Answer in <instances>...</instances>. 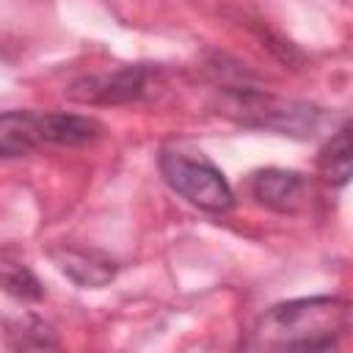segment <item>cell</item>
I'll use <instances>...</instances> for the list:
<instances>
[{
    "label": "cell",
    "instance_id": "obj_6",
    "mask_svg": "<svg viewBox=\"0 0 353 353\" xmlns=\"http://www.w3.org/2000/svg\"><path fill=\"white\" fill-rule=\"evenodd\" d=\"M248 190L259 207L281 215H298L301 210H306L312 199L309 179L301 171H287V168L254 171L248 179Z\"/></svg>",
    "mask_w": 353,
    "mask_h": 353
},
{
    "label": "cell",
    "instance_id": "obj_3",
    "mask_svg": "<svg viewBox=\"0 0 353 353\" xmlns=\"http://www.w3.org/2000/svg\"><path fill=\"white\" fill-rule=\"evenodd\" d=\"M157 168H160L163 182L176 196L190 201L193 207L212 212V215H223L234 207V193L226 176L204 154H193L182 149H163L157 157Z\"/></svg>",
    "mask_w": 353,
    "mask_h": 353
},
{
    "label": "cell",
    "instance_id": "obj_10",
    "mask_svg": "<svg viewBox=\"0 0 353 353\" xmlns=\"http://www.w3.org/2000/svg\"><path fill=\"white\" fill-rule=\"evenodd\" d=\"M3 287L17 301H41L44 298L41 281L25 265H17V262H6L3 265Z\"/></svg>",
    "mask_w": 353,
    "mask_h": 353
},
{
    "label": "cell",
    "instance_id": "obj_4",
    "mask_svg": "<svg viewBox=\"0 0 353 353\" xmlns=\"http://www.w3.org/2000/svg\"><path fill=\"white\" fill-rule=\"evenodd\" d=\"M221 110L248 127H262V130H273L279 135H298V138L314 135L323 124L320 108L306 105V102L279 99V97L262 94V91L232 88L223 94Z\"/></svg>",
    "mask_w": 353,
    "mask_h": 353
},
{
    "label": "cell",
    "instance_id": "obj_5",
    "mask_svg": "<svg viewBox=\"0 0 353 353\" xmlns=\"http://www.w3.org/2000/svg\"><path fill=\"white\" fill-rule=\"evenodd\" d=\"M149 77H152V69L146 63H135V66H124L116 72L80 77L69 83L63 94L66 99L83 102V105H127V102H138L146 97Z\"/></svg>",
    "mask_w": 353,
    "mask_h": 353
},
{
    "label": "cell",
    "instance_id": "obj_1",
    "mask_svg": "<svg viewBox=\"0 0 353 353\" xmlns=\"http://www.w3.org/2000/svg\"><path fill=\"white\" fill-rule=\"evenodd\" d=\"M350 317V303L336 295H312L265 309L245 339L248 350H331Z\"/></svg>",
    "mask_w": 353,
    "mask_h": 353
},
{
    "label": "cell",
    "instance_id": "obj_9",
    "mask_svg": "<svg viewBox=\"0 0 353 353\" xmlns=\"http://www.w3.org/2000/svg\"><path fill=\"white\" fill-rule=\"evenodd\" d=\"M6 342L11 350H47V347H58V336L52 331L50 323H44L36 314H22L19 320H8L6 323Z\"/></svg>",
    "mask_w": 353,
    "mask_h": 353
},
{
    "label": "cell",
    "instance_id": "obj_8",
    "mask_svg": "<svg viewBox=\"0 0 353 353\" xmlns=\"http://www.w3.org/2000/svg\"><path fill=\"white\" fill-rule=\"evenodd\" d=\"M314 168L331 188H342L353 179V119L331 132V138L317 152Z\"/></svg>",
    "mask_w": 353,
    "mask_h": 353
},
{
    "label": "cell",
    "instance_id": "obj_2",
    "mask_svg": "<svg viewBox=\"0 0 353 353\" xmlns=\"http://www.w3.org/2000/svg\"><path fill=\"white\" fill-rule=\"evenodd\" d=\"M105 127L80 113L6 110L0 116V154L22 157L41 146H85L102 138Z\"/></svg>",
    "mask_w": 353,
    "mask_h": 353
},
{
    "label": "cell",
    "instance_id": "obj_7",
    "mask_svg": "<svg viewBox=\"0 0 353 353\" xmlns=\"http://www.w3.org/2000/svg\"><path fill=\"white\" fill-rule=\"evenodd\" d=\"M61 273H66L80 287H105L116 276V262L94 248L80 245H55L50 251Z\"/></svg>",
    "mask_w": 353,
    "mask_h": 353
}]
</instances>
